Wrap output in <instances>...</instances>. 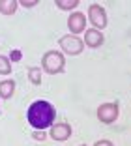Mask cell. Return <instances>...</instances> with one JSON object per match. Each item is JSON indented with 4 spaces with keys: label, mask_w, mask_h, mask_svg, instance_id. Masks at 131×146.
I'll return each mask as SVG.
<instances>
[{
    "label": "cell",
    "mask_w": 131,
    "mask_h": 146,
    "mask_svg": "<svg viewBox=\"0 0 131 146\" xmlns=\"http://www.w3.org/2000/svg\"><path fill=\"white\" fill-rule=\"evenodd\" d=\"M26 118H28L30 125L36 129H47L51 127L53 122L56 118V111L49 101L45 99H36L34 103L28 107V112H26Z\"/></svg>",
    "instance_id": "1"
},
{
    "label": "cell",
    "mask_w": 131,
    "mask_h": 146,
    "mask_svg": "<svg viewBox=\"0 0 131 146\" xmlns=\"http://www.w3.org/2000/svg\"><path fill=\"white\" fill-rule=\"evenodd\" d=\"M41 66L43 71L49 73V75H56V73L64 71V66H66V56L60 51H47L41 58Z\"/></svg>",
    "instance_id": "2"
},
{
    "label": "cell",
    "mask_w": 131,
    "mask_h": 146,
    "mask_svg": "<svg viewBox=\"0 0 131 146\" xmlns=\"http://www.w3.org/2000/svg\"><path fill=\"white\" fill-rule=\"evenodd\" d=\"M58 43H60V47L64 49V52H68V54H80V52H82V47H84L82 39H79L73 34L62 36Z\"/></svg>",
    "instance_id": "3"
},
{
    "label": "cell",
    "mask_w": 131,
    "mask_h": 146,
    "mask_svg": "<svg viewBox=\"0 0 131 146\" xmlns=\"http://www.w3.org/2000/svg\"><path fill=\"white\" fill-rule=\"evenodd\" d=\"M97 118L103 124H112L116 118H118V103L112 101V103H103L97 107Z\"/></svg>",
    "instance_id": "4"
},
{
    "label": "cell",
    "mask_w": 131,
    "mask_h": 146,
    "mask_svg": "<svg viewBox=\"0 0 131 146\" xmlns=\"http://www.w3.org/2000/svg\"><path fill=\"white\" fill-rule=\"evenodd\" d=\"M88 17H90V23L96 26V30L101 32L103 28L107 26V13H105V9H103L99 4H92V6H90Z\"/></svg>",
    "instance_id": "5"
},
{
    "label": "cell",
    "mask_w": 131,
    "mask_h": 146,
    "mask_svg": "<svg viewBox=\"0 0 131 146\" xmlns=\"http://www.w3.org/2000/svg\"><path fill=\"white\" fill-rule=\"evenodd\" d=\"M84 26H86V19H84L82 13L75 11V13H71V15L68 17V28H69V32H71L73 36L84 32Z\"/></svg>",
    "instance_id": "6"
},
{
    "label": "cell",
    "mask_w": 131,
    "mask_h": 146,
    "mask_svg": "<svg viewBox=\"0 0 131 146\" xmlns=\"http://www.w3.org/2000/svg\"><path fill=\"white\" fill-rule=\"evenodd\" d=\"M51 137L55 141H68L71 137V125L69 124H58V125H53L51 129Z\"/></svg>",
    "instance_id": "7"
},
{
    "label": "cell",
    "mask_w": 131,
    "mask_h": 146,
    "mask_svg": "<svg viewBox=\"0 0 131 146\" xmlns=\"http://www.w3.org/2000/svg\"><path fill=\"white\" fill-rule=\"evenodd\" d=\"M84 43L88 45L90 49L101 47V43H103V34H101L99 30H96V28H92V30H86V34H84Z\"/></svg>",
    "instance_id": "8"
},
{
    "label": "cell",
    "mask_w": 131,
    "mask_h": 146,
    "mask_svg": "<svg viewBox=\"0 0 131 146\" xmlns=\"http://www.w3.org/2000/svg\"><path fill=\"white\" fill-rule=\"evenodd\" d=\"M15 92V81H2L0 82V98L2 99H9Z\"/></svg>",
    "instance_id": "9"
},
{
    "label": "cell",
    "mask_w": 131,
    "mask_h": 146,
    "mask_svg": "<svg viewBox=\"0 0 131 146\" xmlns=\"http://www.w3.org/2000/svg\"><path fill=\"white\" fill-rule=\"evenodd\" d=\"M17 8H19L17 0H0V13L2 15H11L17 11Z\"/></svg>",
    "instance_id": "10"
},
{
    "label": "cell",
    "mask_w": 131,
    "mask_h": 146,
    "mask_svg": "<svg viewBox=\"0 0 131 146\" xmlns=\"http://www.w3.org/2000/svg\"><path fill=\"white\" fill-rule=\"evenodd\" d=\"M41 69L39 68H30L28 69V81L30 82H34V84H39L41 82Z\"/></svg>",
    "instance_id": "11"
},
{
    "label": "cell",
    "mask_w": 131,
    "mask_h": 146,
    "mask_svg": "<svg viewBox=\"0 0 131 146\" xmlns=\"http://www.w3.org/2000/svg\"><path fill=\"white\" fill-rule=\"evenodd\" d=\"M56 6H58L60 9L69 11V9H75L77 6H79V0H56Z\"/></svg>",
    "instance_id": "12"
},
{
    "label": "cell",
    "mask_w": 131,
    "mask_h": 146,
    "mask_svg": "<svg viewBox=\"0 0 131 146\" xmlns=\"http://www.w3.org/2000/svg\"><path fill=\"white\" fill-rule=\"evenodd\" d=\"M11 73V64L6 56H0V75H8Z\"/></svg>",
    "instance_id": "13"
},
{
    "label": "cell",
    "mask_w": 131,
    "mask_h": 146,
    "mask_svg": "<svg viewBox=\"0 0 131 146\" xmlns=\"http://www.w3.org/2000/svg\"><path fill=\"white\" fill-rule=\"evenodd\" d=\"M19 4H21V6H25V8H34V6L38 4V0H21Z\"/></svg>",
    "instance_id": "14"
},
{
    "label": "cell",
    "mask_w": 131,
    "mask_h": 146,
    "mask_svg": "<svg viewBox=\"0 0 131 146\" xmlns=\"http://www.w3.org/2000/svg\"><path fill=\"white\" fill-rule=\"evenodd\" d=\"M9 60L19 62V60H21V51H11V52H9Z\"/></svg>",
    "instance_id": "15"
},
{
    "label": "cell",
    "mask_w": 131,
    "mask_h": 146,
    "mask_svg": "<svg viewBox=\"0 0 131 146\" xmlns=\"http://www.w3.org/2000/svg\"><path fill=\"white\" fill-rule=\"evenodd\" d=\"M94 146H114V144H112L110 141H105V139H101V141H97Z\"/></svg>",
    "instance_id": "16"
},
{
    "label": "cell",
    "mask_w": 131,
    "mask_h": 146,
    "mask_svg": "<svg viewBox=\"0 0 131 146\" xmlns=\"http://www.w3.org/2000/svg\"><path fill=\"white\" fill-rule=\"evenodd\" d=\"M34 139H45V133H34Z\"/></svg>",
    "instance_id": "17"
},
{
    "label": "cell",
    "mask_w": 131,
    "mask_h": 146,
    "mask_svg": "<svg viewBox=\"0 0 131 146\" xmlns=\"http://www.w3.org/2000/svg\"><path fill=\"white\" fill-rule=\"evenodd\" d=\"M80 146H86V144H80Z\"/></svg>",
    "instance_id": "18"
}]
</instances>
